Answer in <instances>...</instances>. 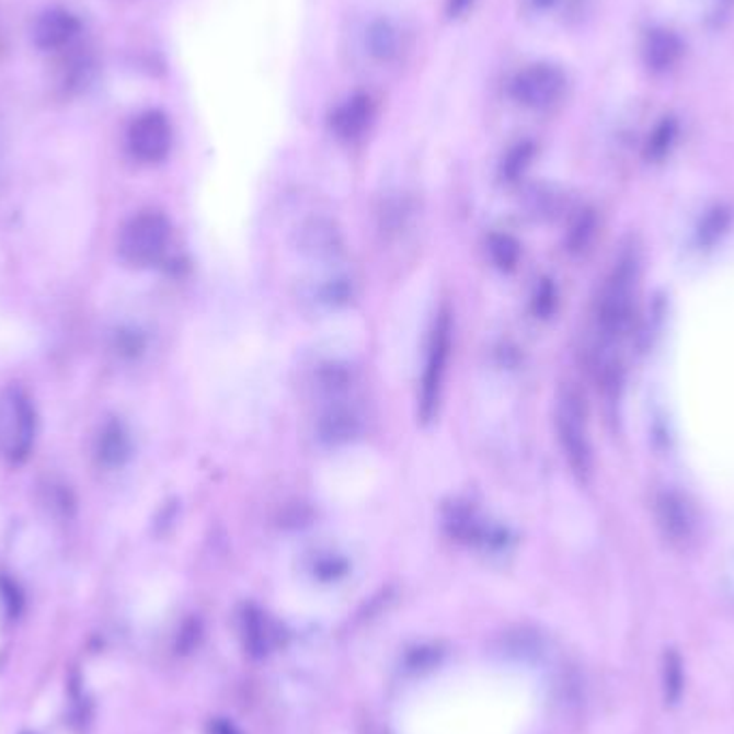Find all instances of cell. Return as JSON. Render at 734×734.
Returning <instances> with one entry per match:
<instances>
[{
	"label": "cell",
	"mask_w": 734,
	"mask_h": 734,
	"mask_svg": "<svg viewBox=\"0 0 734 734\" xmlns=\"http://www.w3.org/2000/svg\"><path fill=\"white\" fill-rule=\"evenodd\" d=\"M640 277V259L635 250H626L608 273L597 299V333L604 342L619 340L631 322L635 288Z\"/></svg>",
	"instance_id": "1"
},
{
	"label": "cell",
	"mask_w": 734,
	"mask_h": 734,
	"mask_svg": "<svg viewBox=\"0 0 734 734\" xmlns=\"http://www.w3.org/2000/svg\"><path fill=\"white\" fill-rule=\"evenodd\" d=\"M557 436L572 472L584 483L593 474V447L588 438V415L584 395L567 385L557 398Z\"/></svg>",
	"instance_id": "2"
},
{
	"label": "cell",
	"mask_w": 734,
	"mask_h": 734,
	"mask_svg": "<svg viewBox=\"0 0 734 734\" xmlns=\"http://www.w3.org/2000/svg\"><path fill=\"white\" fill-rule=\"evenodd\" d=\"M37 413L31 398L9 387L0 393V456L11 465H22L35 445Z\"/></svg>",
	"instance_id": "3"
},
{
	"label": "cell",
	"mask_w": 734,
	"mask_h": 734,
	"mask_svg": "<svg viewBox=\"0 0 734 734\" xmlns=\"http://www.w3.org/2000/svg\"><path fill=\"white\" fill-rule=\"evenodd\" d=\"M170 243V223L158 210L134 215L121 230L118 252L131 266L145 268L158 264Z\"/></svg>",
	"instance_id": "4"
},
{
	"label": "cell",
	"mask_w": 734,
	"mask_h": 734,
	"mask_svg": "<svg viewBox=\"0 0 734 734\" xmlns=\"http://www.w3.org/2000/svg\"><path fill=\"white\" fill-rule=\"evenodd\" d=\"M451 314L443 310L432 329L429 344H427V357H425V367L421 376L420 389V420L423 423L436 417L440 395H443V382L447 374V364H449V353H451Z\"/></svg>",
	"instance_id": "5"
},
{
	"label": "cell",
	"mask_w": 734,
	"mask_h": 734,
	"mask_svg": "<svg viewBox=\"0 0 734 734\" xmlns=\"http://www.w3.org/2000/svg\"><path fill=\"white\" fill-rule=\"evenodd\" d=\"M567 87L570 80L559 65L532 62L514 76L509 93L514 102L523 107L550 110L565 98Z\"/></svg>",
	"instance_id": "6"
},
{
	"label": "cell",
	"mask_w": 734,
	"mask_h": 734,
	"mask_svg": "<svg viewBox=\"0 0 734 734\" xmlns=\"http://www.w3.org/2000/svg\"><path fill=\"white\" fill-rule=\"evenodd\" d=\"M129 153L145 163H158L172 149V125L159 110L138 114L127 131Z\"/></svg>",
	"instance_id": "7"
},
{
	"label": "cell",
	"mask_w": 734,
	"mask_h": 734,
	"mask_svg": "<svg viewBox=\"0 0 734 734\" xmlns=\"http://www.w3.org/2000/svg\"><path fill=\"white\" fill-rule=\"evenodd\" d=\"M655 520L664 539L677 548L687 546L693 539L698 526L693 507L675 490H664L655 496Z\"/></svg>",
	"instance_id": "8"
},
{
	"label": "cell",
	"mask_w": 734,
	"mask_h": 734,
	"mask_svg": "<svg viewBox=\"0 0 734 734\" xmlns=\"http://www.w3.org/2000/svg\"><path fill=\"white\" fill-rule=\"evenodd\" d=\"M80 33L78 18L67 9H48L33 26V42L42 50H60Z\"/></svg>",
	"instance_id": "9"
},
{
	"label": "cell",
	"mask_w": 734,
	"mask_h": 734,
	"mask_svg": "<svg viewBox=\"0 0 734 734\" xmlns=\"http://www.w3.org/2000/svg\"><path fill=\"white\" fill-rule=\"evenodd\" d=\"M683 54L681 37L670 28H651L642 42L644 65L653 73H664L673 69Z\"/></svg>",
	"instance_id": "10"
},
{
	"label": "cell",
	"mask_w": 734,
	"mask_h": 734,
	"mask_svg": "<svg viewBox=\"0 0 734 734\" xmlns=\"http://www.w3.org/2000/svg\"><path fill=\"white\" fill-rule=\"evenodd\" d=\"M374 116V105L366 93H355L346 102L335 107L331 116V129L342 140H357Z\"/></svg>",
	"instance_id": "11"
},
{
	"label": "cell",
	"mask_w": 734,
	"mask_h": 734,
	"mask_svg": "<svg viewBox=\"0 0 734 734\" xmlns=\"http://www.w3.org/2000/svg\"><path fill=\"white\" fill-rule=\"evenodd\" d=\"M241 635L245 649L254 657L268 655L279 642V631L275 628V623L264 615L263 610L254 606H248L241 615Z\"/></svg>",
	"instance_id": "12"
},
{
	"label": "cell",
	"mask_w": 734,
	"mask_h": 734,
	"mask_svg": "<svg viewBox=\"0 0 734 734\" xmlns=\"http://www.w3.org/2000/svg\"><path fill=\"white\" fill-rule=\"evenodd\" d=\"M366 48L371 58L389 62L402 53V31L389 18H376L366 31Z\"/></svg>",
	"instance_id": "13"
},
{
	"label": "cell",
	"mask_w": 734,
	"mask_h": 734,
	"mask_svg": "<svg viewBox=\"0 0 734 734\" xmlns=\"http://www.w3.org/2000/svg\"><path fill=\"white\" fill-rule=\"evenodd\" d=\"M131 456V438L121 421H107L98 438V460L105 469H121Z\"/></svg>",
	"instance_id": "14"
},
{
	"label": "cell",
	"mask_w": 734,
	"mask_h": 734,
	"mask_svg": "<svg viewBox=\"0 0 734 734\" xmlns=\"http://www.w3.org/2000/svg\"><path fill=\"white\" fill-rule=\"evenodd\" d=\"M301 245L314 259H333L342 250V239L331 221L312 219L301 230Z\"/></svg>",
	"instance_id": "15"
},
{
	"label": "cell",
	"mask_w": 734,
	"mask_h": 734,
	"mask_svg": "<svg viewBox=\"0 0 734 734\" xmlns=\"http://www.w3.org/2000/svg\"><path fill=\"white\" fill-rule=\"evenodd\" d=\"M359 429H362V423L357 420V415L342 406L326 411L318 423L320 440L326 445L351 443L359 434Z\"/></svg>",
	"instance_id": "16"
},
{
	"label": "cell",
	"mask_w": 734,
	"mask_h": 734,
	"mask_svg": "<svg viewBox=\"0 0 734 734\" xmlns=\"http://www.w3.org/2000/svg\"><path fill=\"white\" fill-rule=\"evenodd\" d=\"M677 134H679V125L673 116H666L662 118L655 129L651 131L649 136V142H646V158L657 161V159H664L668 156V151L673 149L675 140H677Z\"/></svg>",
	"instance_id": "17"
},
{
	"label": "cell",
	"mask_w": 734,
	"mask_h": 734,
	"mask_svg": "<svg viewBox=\"0 0 734 734\" xmlns=\"http://www.w3.org/2000/svg\"><path fill=\"white\" fill-rule=\"evenodd\" d=\"M490 256L503 271H512L520 259V245L509 234H492L490 237Z\"/></svg>",
	"instance_id": "18"
},
{
	"label": "cell",
	"mask_w": 734,
	"mask_h": 734,
	"mask_svg": "<svg viewBox=\"0 0 734 734\" xmlns=\"http://www.w3.org/2000/svg\"><path fill=\"white\" fill-rule=\"evenodd\" d=\"M532 158H535V145L532 142H518L514 149H509V153L503 159L501 174L507 181H516L528 168Z\"/></svg>",
	"instance_id": "19"
},
{
	"label": "cell",
	"mask_w": 734,
	"mask_h": 734,
	"mask_svg": "<svg viewBox=\"0 0 734 734\" xmlns=\"http://www.w3.org/2000/svg\"><path fill=\"white\" fill-rule=\"evenodd\" d=\"M0 597L4 604V610L9 617H18L22 612L24 606V595L20 590V586L11 580V577L0 576Z\"/></svg>",
	"instance_id": "20"
},
{
	"label": "cell",
	"mask_w": 734,
	"mask_h": 734,
	"mask_svg": "<svg viewBox=\"0 0 734 734\" xmlns=\"http://www.w3.org/2000/svg\"><path fill=\"white\" fill-rule=\"evenodd\" d=\"M664 687H666V698L677 700L681 693L683 673L681 662L675 653L666 655V666H664Z\"/></svg>",
	"instance_id": "21"
},
{
	"label": "cell",
	"mask_w": 734,
	"mask_h": 734,
	"mask_svg": "<svg viewBox=\"0 0 734 734\" xmlns=\"http://www.w3.org/2000/svg\"><path fill=\"white\" fill-rule=\"evenodd\" d=\"M726 226H729V213L724 209H715L704 219V226L700 228V237L707 243H711V241H715L722 234V230Z\"/></svg>",
	"instance_id": "22"
},
{
	"label": "cell",
	"mask_w": 734,
	"mask_h": 734,
	"mask_svg": "<svg viewBox=\"0 0 734 734\" xmlns=\"http://www.w3.org/2000/svg\"><path fill=\"white\" fill-rule=\"evenodd\" d=\"M116 348L121 355L125 357H136L142 353L145 344H142V337L134 331H121L118 337H116Z\"/></svg>",
	"instance_id": "23"
},
{
	"label": "cell",
	"mask_w": 734,
	"mask_h": 734,
	"mask_svg": "<svg viewBox=\"0 0 734 734\" xmlns=\"http://www.w3.org/2000/svg\"><path fill=\"white\" fill-rule=\"evenodd\" d=\"M316 572H318V576L324 577V580H333V577L342 576V574H344V565L337 563L335 559H326V561L318 563Z\"/></svg>",
	"instance_id": "24"
},
{
	"label": "cell",
	"mask_w": 734,
	"mask_h": 734,
	"mask_svg": "<svg viewBox=\"0 0 734 734\" xmlns=\"http://www.w3.org/2000/svg\"><path fill=\"white\" fill-rule=\"evenodd\" d=\"M552 299H554L552 288H550V286H543V293H539V295H537V301H535V303H537V312H539V314H548L550 308H552V303H554Z\"/></svg>",
	"instance_id": "25"
},
{
	"label": "cell",
	"mask_w": 734,
	"mask_h": 734,
	"mask_svg": "<svg viewBox=\"0 0 734 734\" xmlns=\"http://www.w3.org/2000/svg\"><path fill=\"white\" fill-rule=\"evenodd\" d=\"M474 4V0H447L449 18H462Z\"/></svg>",
	"instance_id": "26"
},
{
	"label": "cell",
	"mask_w": 734,
	"mask_h": 734,
	"mask_svg": "<svg viewBox=\"0 0 734 734\" xmlns=\"http://www.w3.org/2000/svg\"><path fill=\"white\" fill-rule=\"evenodd\" d=\"M209 734H241L237 731V726L223 722V720H215L210 722Z\"/></svg>",
	"instance_id": "27"
},
{
	"label": "cell",
	"mask_w": 734,
	"mask_h": 734,
	"mask_svg": "<svg viewBox=\"0 0 734 734\" xmlns=\"http://www.w3.org/2000/svg\"><path fill=\"white\" fill-rule=\"evenodd\" d=\"M535 11H550L559 0H526Z\"/></svg>",
	"instance_id": "28"
}]
</instances>
